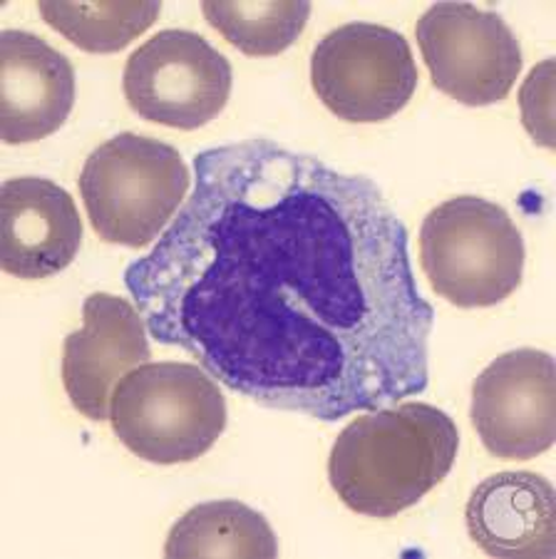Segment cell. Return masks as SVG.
Listing matches in <instances>:
<instances>
[{"mask_svg": "<svg viewBox=\"0 0 556 559\" xmlns=\"http://www.w3.org/2000/svg\"><path fill=\"white\" fill-rule=\"evenodd\" d=\"M124 286L149 336L264 408L336 423L425 393L435 309L373 179L271 140L194 157Z\"/></svg>", "mask_w": 556, "mask_h": 559, "instance_id": "1", "label": "cell"}, {"mask_svg": "<svg viewBox=\"0 0 556 559\" xmlns=\"http://www.w3.org/2000/svg\"><path fill=\"white\" fill-rule=\"evenodd\" d=\"M457 450L455 420L435 405H383L340 430L328 457V480L346 508L388 520L450 475Z\"/></svg>", "mask_w": 556, "mask_h": 559, "instance_id": "2", "label": "cell"}, {"mask_svg": "<svg viewBox=\"0 0 556 559\" xmlns=\"http://www.w3.org/2000/svg\"><path fill=\"white\" fill-rule=\"evenodd\" d=\"M77 185L97 237L140 249L174 222L192 175L172 144L122 132L89 152Z\"/></svg>", "mask_w": 556, "mask_h": 559, "instance_id": "3", "label": "cell"}, {"mask_svg": "<svg viewBox=\"0 0 556 559\" xmlns=\"http://www.w3.org/2000/svg\"><path fill=\"white\" fill-rule=\"evenodd\" d=\"M227 401L202 366L145 364L114 385L110 426L120 443L155 465L192 463L227 430Z\"/></svg>", "mask_w": 556, "mask_h": 559, "instance_id": "4", "label": "cell"}, {"mask_svg": "<svg viewBox=\"0 0 556 559\" xmlns=\"http://www.w3.org/2000/svg\"><path fill=\"white\" fill-rule=\"evenodd\" d=\"M420 261L437 296L460 309H484L522 284L524 239L499 204L464 194L425 216Z\"/></svg>", "mask_w": 556, "mask_h": 559, "instance_id": "5", "label": "cell"}, {"mask_svg": "<svg viewBox=\"0 0 556 559\" xmlns=\"http://www.w3.org/2000/svg\"><path fill=\"white\" fill-rule=\"evenodd\" d=\"M318 100L346 122H383L410 103L418 66L406 35L378 23H346L313 48Z\"/></svg>", "mask_w": 556, "mask_h": 559, "instance_id": "6", "label": "cell"}, {"mask_svg": "<svg viewBox=\"0 0 556 559\" xmlns=\"http://www.w3.org/2000/svg\"><path fill=\"white\" fill-rule=\"evenodd\" d=\"M122 83L140 117L174 130H200L227 107L234 70L204 35L169 28L132 52Z\"/></svg>", "mask_w": 556, "mask_h": 559, "instance_id": "7", "label": "cell"}, {"mask_svg": "<svg viewBox=\"0 0 556 559\" xmlns=\"http://www.w3.org/2000/svg\"><path fill=\"white\" fill-rule=\"evenodd\" d=\"M437 90L468 107L501 103L522 72V45L505 17L470 3H437L415 25Z\"/></svg>", "mask_w": 556, "mask_h": 559, "instance_id": "8", "label": "cell"}, {"mask_svg": "<svg viewBox=\"0 0 556 559\" xmlns=\"http://www.w3.org/2000/svg\"><path fill=\"white\" fill-rule=\"evenodd\" d=\"M472 426L499 460H532L556 440V371L546 350L517 348L484 368L472 385Z\"/></svg>", "mask_w": 556, "mask_h": 559, "instance_id": "9", "label": "cell"}, {"mask_svg": "<svg viewBox=\"0 0 556 559\" xmlns=\"http://www.w3.org/2000/svg\"><path fill=\"white\" fill-rule=\"evenodd\" d=\"M152 356L147 321L132 301L112 294H89L83 329L62 348V385L73 408L89 420H110L112 391L132 368Z\"/></svg>", "mask_w": 556, "mask_h": 559, "instance_id": "10", "label": "cell"}, {"mask_svg": "<svg viewBox=\"0 0 556 559\" xmlns=\"http://www.w3.org/2000/svg\"><path fill=\"white\" fill-rule=\"evenodd\" d=\"M83 222L65 189L43 177H15L0 189V266L38 282L73 264Z\"/></svg>", "mask_w": 556, "mask_h": 559, "instance_id": "11", "label": "cell"}, {"mask_svg": "<svg viewBox=\"0 0 556 559\" xmlns=\"http://www.w3.org/2000/svg\"><path fill=\"white\" fill-rule=\"evenodd\" d=\"M75 105V68L48 40L0 33V140L38 142L58 132Z\"/></svg>", "mask_w": 556, "mask_h": 559, "instance_id": "12", "label": "cell"}, {"mask_svg": "<svg viewBox=\"0 0 556 559\" xmlns=\"http://www.w3.org/2000/svg\"><path fill=\"white\" fill-rule=\"evenodd\" d=\"M468 532L492 557L532 559L556 552V495L540 473H497L470 495Z\"/></svg>", "mask_w": 556, "mask_h": 559, "instance_id": "13", "label": "cell"}, {"mask_svg": "<svg viewBox=\"0 0 556 559\" xmlns=\"http://www.w3.org/2000/svg\"><path fill=\"white\" fill-rule=\"evenodd\" d=\"M165 555L274 559L278 543L262 512L239 500H214L196 504L174 522Z\"/></svg>", "mask_w": 556, "mask_h": 559, "instance_id": "14", "label": "cell"}, {"mask_svg": "<svg viewBox=\"0 0 556 559\" xmlns=\"http://www.w3.org/2000/svg\"><path fill=\"white\" fill-rule=\"evenodd\" d=\"M202 13L214 31H219L234 48L254 58L278 56L299 40L311 17L306 0L283 3H221L206 0Z\"/></svg>", "mask_w": 556, "mask_h": 559, "instance_id": "15", "label": "cell"}, {"mask_svg": "<svg viewBox=\"0 0 556 559\" xmlns=\"http://www.w3.org/2000/svg\"><path fill=\"white\" fill-rule=\"evenodd\" d=\"M52 31L87 52H118L149 31L161 3H38Z\"/></svg>", "mask_w": 556, "mask_h": 559, "instance_id": "16", "label": "cell"}, {"mask_svg": "<svg viewBox=\"0 0 556 559\" xmlns=\"http://www.w3.org/2000/svg\"><path fill=\"white\" fill-rule=\"evenodd\" d=\"M522 122L536 144L554 150V58L540 62L519 90Z\"/></svg>", "mask_w": 556, "mask_h": 559, "instance_id": "17", "label": "cell"}]
</instances>
